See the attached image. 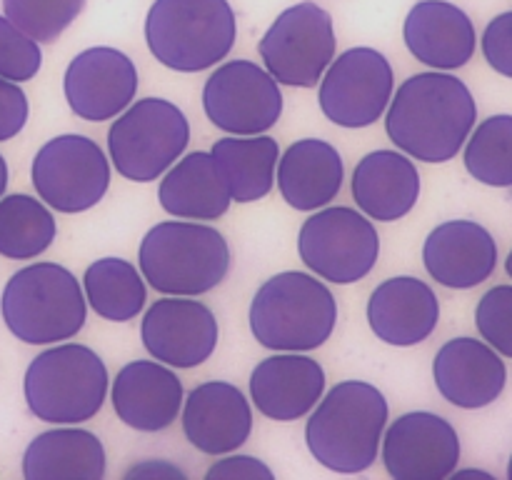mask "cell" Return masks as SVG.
Here are the masks:
<instances>
[{"label":"cell","instance_id":"cell-1","mask_svg":"<svg viewBox=\"0 0 512 480\" xmlns=\"http://www.w3.org/2000/svg\"><path fill=\"white\" fill-rule=\"evenodd\" d=\"M478 105L460 78L450 73L410 75L390 100L385 133L410 158L448 163L470 138Z\"/></svg>","mask_w":512,"mask_h":480},{"label":"cell","instance_id":"cell-2","mask_svg":"<svg viewBox=\"0 0 512 480\" xmlns=\"http://www.w3.org/2000/svg\"><path fill=\"white\" fill-rule=\"evenodd\" d=\"M388 400L365 380L335 385L305 425L310 455L333 473H363L378 460L388 423Z\"/></svg>","mask_w":512,"mask_h":480},{"label":"cell","instance_id":"cell-3","mask_svg":"<svg viewBox=\"0 0 512 480\" xmlns=\"http://www.w3.org/2000/svg\"><path fill=\"white\" fill-rule=\"evenodd\" d=\"M338 323V303L325 283L285 270L265 280L250 303V330L263 348L305 353L325 345Z\"/></svg>","mask_w":512,"mask_h":480},{"label":"cell","instance_id":"cell-4","mask_svg":"<svg viewBox=\"0 0 512 480\" xmlns=\"http://www.w3.org/2000/svg\"><path fill=\"white\" fill-rule=\"evenodd\" d=\"M0 313L5 328L18 340L50 345L83 330L88 300L65 265L33 263L10 275L0 295Z\"/></svg>","mask_w":512,"mask_h":480},{"label":"cell","instance_id":"cell-5","mask_svg":"<svg viewBox=\"0 0 512 480\" xmlns=\"http://www.w3.org/2000/svg\"><path fill=\"white\" fill-rule=\"evenodd\" d=\"M138 265L163 295H203L218 288L230 268V248L223 233L190 220L153 225L140 243Z\"/></svg>","mask_w":512,"mask_h":480},{"label":"cell","instance_id":"cell-6","mask_svg":"<svg viewBox=\"0 0 512 480\" xmlns=\"http://www.w3.org/2000/svg\"><path fill=\"white\" fill-rule=\"evenodd\" d=\"M238 23L228 0H155L145 18V40L160 65L200 73L233 50Z\"/></svg>","mask_w":512,"mask_h":480},{"label":"cell","instance_id":"cell-7","mask_svg":"<svg viewBox=\"0 0 512 480\" xmlns=\"http://www.w3.org/2000/svg\"><path fill=\"white\" fill-rule=\"evenodd\" d=\"M23 393L28 410L43 423H85L103 408L108 368L88 345H55L30 360Z\"/></svg>","mask_w":512,"mask_h":480},{"label":"cell","instance_id":"cell-8","mask_svg":"<svg viewBox=\"0 0 512 480\" xmlns=\"http://www.w3.org/2000/svg\"><path fill=\"white\" fill-rule=\"evenodd\" d=\"M190 143V123L183 110L163 98L130 103L108 130V150L115 170L133 183L158 180L178 163Z\"/></svg>","mask_w":512,"mask_h":480},{"label":"cell","instance_id":"cell-9","mask_svg":"<svg viewBox=\"0 0 512 480\" xmlns=\"http://www.w3.org/2000/svg\"><path fill=\"white\" fill-rule=\"evenodd\" d=\"M300 260L318 278L335 285L363 280L380 258V235L353 208H325L310 215L298 235Z\"/></svg>","mask_w":512,"mask_h":480},{"label":"cell","instance_id":"cell-10","mask_svg":"<svg viewBox=\"0 0 512 480\" xmlns=\"http://www.w3.org/2000/svg\"><path fill=\"white\" fill-rule=\"evenodd\" d=\"M258 53L280 85L315 88L335 60L333 18L315 3L293 5L265 30Z\"/></svg>","mask_w":512,"mask_h":480},{"label":"cell","instance_id":"cell-11","mask_svg":"<svg viewBox=\"0 0 512 480\" xmlns=\"http://www.w3.org/2000/svg\"><path fill=\"white\" fill-rule=\"evenodd\" d=\"M40 200L58 213H83L108 193L110 163L100 145L85 135H58L35 153L30 168Z\"/></svg>","mask_w":512,"mask_h":480},{"label":"cell","instance_id":"cell-12","mask_svg":"<svg viewBox=\"0 0 512 480\" xmlns=\"http://www.w3.org/2000/svg\"><path fill=\"white\" fill-rule=\"evenodd\" d=\"M393 65L375 48H350L320 80V110L340 128L378 123L393 100Z\"/></svg>","mask_w":512,"mask_h":480},{"label":"cell","instance_id":"cell-13","mask_svg":"<svg viewBox=\"0 0 512 480\" xmlns=\"http://www.w3.org/2000/svg\"><path fill=\"white\" fill-rule=\"evenodd\" d=\"M203 110L230 135H260L283 115L280 83L253 60H228L203 88Z\"/></svg>","mask_w":512,"mask_h":480},{"label":"cell","instance_id":"cell-14","mask_svg":"<svg viewBox=\"0 0 512 480\" xmlns=\"http://www.w3.org/2000/svg\"><path fill=\"white\" fill-rule=\"evenodd\" d=\"M145 350L170 368H198L215 353L220 330L213 310L190 295L155 300L143 315Z\"/></svg>","mask_w":512,"mask_h":480},{"label":"cell","instance_id":"cell-15","mask_svg":"<svg viewBox=\"0 0 512 480\" xmlns=\"http://www.w3.org/2000/svg\"><path fill=\"white\" fill-rule=\"evenodd\" d=\"M460 438L428 410L405 413L385 430L383 465L395 480H445L458 470Z\"/></svg>","mask_w":512,"mask_h":480},{"label":"cell","instance_id":"cell-16","mask_svg":"<svg viewBox=\"0 0 512 480\" xmlns=\"http://www.w3.org/2000/svg\"><path fill=\"white\" fill-rule=\"evenodd\" d=\"M65 100L80 120L103 123L128 108L138 93V70L118 48L98 45L70 60L63 78Z\"/></svg>","mask_w":512,"mask_h":480},{"label":"cell","instance_id":"cell-17","mask_svg":"<svg viewBox=\"0 0 512 480\" xmlns=\"http://www.w3.org/2000/svg\"><path fill=\"white\" fill-rule=\"evenodd\" d=\"M253 430V410L240 388L225 380H208L190 390L183 408V433L205 455L238 450Z\"/></svg>","mask_w":512,"mask_h":480},{"label":"cell","instance_id":"cell-18","mask_svg":"<svg viewBox=\"0 0 512 480\" xmlns=\"http://www.w3.org/2000/svg\"><path fill=\"white\" fill-rule=\"evenodd\" d=\"M325 393V370L303 353H278L260 360L250 375V398L270 420H300Z\"/></svg>","mask_w":512,"mask_h":480},{"label":"cell","instance_id":"cell-19","mask_svg":"<svg viewBox=\"0 0 512 480\" xmlns=\"http://www.w3.org/2000/svg\"><path fill=\"white\" fill-rule=\"evenodd\" d=\"M433 378L448 403L478 410L500 398L508 370L493 345L475 338H453L435 355Z\"/></svg>","mask_w":512,"mask_h":480},{"label":"cell","instance_id":"cell-20","mask_svg":"<svg viewBox=\"0 0 512 480\" xmlns=\"http://www.w3.org/2000/svg\"><path fill=\"white\" fill-rule=\"evenodd\" d=\"M423 263L430 278L453 290L485 283L498 265L495 238L475 220H448L430 230L423 245Z\"/></svg>","mask_w":512,"mask_h":480},{"label":"cell","instance_id":"cell-21","mask_svg":"<svg viewBox=\"0 0 512 480\" xmlns=\"http://www.w3.org/2000/svg\"><path fill=\"white\" fill-rule=\"evenodd\" d=\"M440 320L435 290L413 275L388 278L368 300V323L378 340L398 348H410L433 335Z\"/></svg>","mask_w":512,"mask_h":480},{"label":"cell","instance_id":"cell-22","mask_svg":"<svg viewBox=\"0 0 512 480\" xmlns=\"http://www.w3.org/2000/svg\"><path fill=\"white\" fill-rule=\"evenodd\" d=\"M183 383L160 360H133L113 380V408L128 428L158 433L178 420Z\"/></svg>","mask_w":512,"mask_h":480},{"label":"cell","instance_id":"cell-23","mask_svg":"<svg viewBox=\"0 0 512 480\" xmlns=\"http://www.w3.org/2000/svg\"><path fill=\"white\" fill-rule=\"evenodd\" d=\"M403 38L415 60L435 70L463 68L475 53V28L448 0H420L405 18Z\"/></svg>","mask_w":512,"mask_h":480},{"label":"cell","instance_id":"cell-24","mask_svg":"<svg viewBox=\"0 0 512 480\" xmlns=\"http://www.w3.org/2000/svg\"><path fill=\"white\" fill-rule=\"evenodd\" d=\"M160 208L173 218L218 220L233 203L230 178L213 153H190L165 170L158 188Z\"/></svg>","mask_w":512,"mask_h":480},{"label":"cell","instance_id":"cell-25","mask_svg":"<svg viewBox=\"0 0 512 480\" xmlns=\"http://www.w3.org/2000/svg\"><path fill=\"white\" fill-rule=\"evenodd\" d=\"M353 198L368 218L395 223L415 208L420 198V173L413 160L398 150L368 153L353 173Z\"/></svg>","mask_w":512,"mask_h":480},{"label":"cell","instance_id":"cell-26","mask_svg":"<svg viewBox=\"0 0 512 480\" xmlns=\"http://www.w3.org/2000/svg\"><path fill=\"white\" fill-rule=\"evenodd\" d=\"M343 158L330 143L305 138L290 145L278 163V188L285 203L295 210L325 208L343 188Z\"/></svg>","mask_w":512,"mask_h":480},{"label":"cell","instance_id":"cell-27","mask_svg":"<svg viewBox=\"0 0 512 480\" xmlns=\"http://www.w3.org/2000/svg\"><path fill=\"white\" fill-rule=\"evenodd\" d=\"M105 448L98 435L80 428H55L30 440L23 453L28 480H100L105 478Z\"/></svg>","mask_w":512,"mask_h":480},{"label":"cell","instance_id":"cell-28","mask_svg":"<svg viewBox=\"0 0 512 480\" xmlns=\"http://www.w3.org/2000/svg\"><path fill=\"white\" fill-rule=\"evenodd\" d=\"M210 153L223 163L238 203H255L273 190L280 148L270 135H230L220 138Z\"/></svg>","mask_w":512,"mask_h":480},{"label":"cell","instance_id":"cell-29","mask_svg":"<svg viewBox=\"0 0 512 480\" xmlns=\"http://www.w3.org/2000/svg\"><path fill=\"white\" fill-rule=\"evenodd\" d=\"M85 300L110 323H128L138 318L145 305V283L138 268L123 258H100L83 275Z\"/></svg>","mask_w":512,"mask_h":480},{"label":"cell","instance_id":"cell-30","mask_svg":"<svg viewBox=\"0 0 512 480\" xmlns=\"http://www.w3.org/2000/svg\"><path fill=\"white\" fill-rule=\"evenodd\" d=\"M58 225L53 213L33 195L13 193L0 198V255L30 260L53 245Z\"/></svg>","mask_w":512,"mask_h":480},{"label":"cell","instance_id":"cell-31","mask_svg":"<svg viewBox=\"0 0 512 480\" xmlns=\"http://www.w3.org/2000/svg\"><path fill=\"white\" fill-rule=\"evenodd\" d=\"M465 168L490 188H512V115L483 120L465 145Z\"/></svg>","mask_w":512,"mask_h":480},{"label":"cell","instance_id":"cell-32","mask_svg":"<svg viewBox=\"0 0 512 480\" xmlns=\"http://www.w3.org/2000/svg\"><path fill=\"white\" fill-rule=\"evenodd\" d=\"M85 0H3L5 18L38 43H55L83 10Z\"/></svg>","mask_w":512,"mask_h":480},{"label":"cell","instance_id":"cell-33","mask_svg":"<svg viewBox=\"0 0 512 480\" xmlns=\"http://www.w3.org/2000/svg\"><path fill=\"white\" fill-rule=\"evenodd\" d=\"M43 65L38 40L25 35L18 25L0 15V78L25 83L38 75Z\"/></svg>","mask_w":512,"mask_h":480},{"label":"cell","instance_id":"cell-34","mask_svg":"<svg viewBox=\"0 0 512 480\" xmlns=\"http://www.w3.org/2000/svg\"><path fill=\"white\" fill-rule=\"evenodd\" d=\"M475 325L488 345L505 358H512V285H495L480 298Z\"/></svg>","mask_w":512,"mask_h":480},{"label":"cell","instance_id":"cell-35","mask_svg":"<svg viewBox=\"0 0 512 480\" xmlns=\"http://www.w3.org/2000/svg\"><path fill=\"white\" fill-rule=\"evenodd\" d=\"M483 55L495 73L512 78V10L488 23L483 33Z\"/></svg>","mask_w":512,"mask_h":480},{"label":"cell","instance_id":"cell-36","mask_svg":"<svg viewBox=\"0 0 512 480\" xmlns=\"http://www.w3.org/2000/svg\"><path fill=\"white\" fill-rule=\"evenodd\" d=\"M30 105L23 88L13 80L0 78V143L15 138L28 123Z\"/></svg>","mask_w":512,"mask_h":480},{"label":"cell","instance_id":"cell-37","mask_svg":"<svg viewBox=\"0 0 512 480\" xmlns=\"http://www.w3.org/2000/svg\"><path fill=\"white\" fill-rule=\"evenodd\" d=\"M208 480H273V470L253 455H228L205 473Z\"/></svg>","mask_w":512,"mask_h":480},{"label":"cell","instance_id":"cell-38","mask_svg":"<svg viewBox=\"0 0 512 480\" xmlns=\"http://www.w3.org/2000/svg\"><path fill=\"white\" fill-rule=\"evenodd\" d=\"M125 478L133 480V478H185L183 470L178 465L168 463V460H145V463L133 465V468L125 473Z\"/></svg>","mask_w":512,"mask_h":480},{"label":"cell","instance_id":"cell-39","mask_svg":"<svg viewBox=\"0 0 512 480\" xmlns=\"http://www.w3.org/2000/svg\"><path fill=\"white\" fill-rule=\"evenodd\" d=\"M5 188H8V163H5V158L0 155V198H3Z\"/></svg>","mask_w":512,"mask_h":480},{"label":"cell","instance_id":"cell-40","mask_svg":"<svg viewBox=\"0 0 512 480\" xmlns=\"http://www.w3.org/2000/svg\"><path fill=\"white\" fill-rule=\"evenodd\" d=\"M468 475H483V478H493V475L490 473H483V470H460L458 473V478H468Z\"/></svg>","mask_w":512,"mask_h":480},{"label":"cell","instance_id":"cell-41","mask_svg":"<svg viewBox=\"0 0 512 480\" xmlns=\"http://www.w3.org/2000/svg\"><path fill=\"white\" fill-rule=\"evenodd\" d=\"M505 270H508V275H510V278H512V250H510L508 260H505Z\"/></svg>","mask_w":512,"mask_h":480},{"label":"cell","instance_id":"cell-42","mask_svg":"<svg viewBox=\"0 0 512 480\" xmlns=\"http://www.w3.org/2000/svg\"><path fill=\"white\" fill-rule=\"evenodd\" d=\"M508 478L512 480V458H510V465H508Z\"/></svg>","mask_w":512,"mask_h":480}]
</instances>
